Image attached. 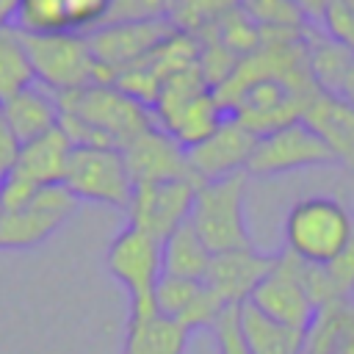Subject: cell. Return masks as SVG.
I'll list each match as a JSON object with an SVG mask.
<instances>
[{
  "instance_id": "f1b7e54d",
  "label": "cell",
  "mask_w": 354,
  "mask_h": 354,
  "mask_svg": "<svg viewBox=\"0 0 354 354\" xmlns=\"http://www.w3.org/2000/svg\"><path fill=\"white\" fill-rule=\"evenodd\" d=\"M290 3L296 6V11L304 17L307 25H321V17H324L329 0H290Z\"/></svg>"
},
{
  "instance_id": "4316f807",
  "label": "cell",
  "mask_w": 354,
  "mask_h": 354,
  "mask_svg": "<svg viewBox=\"0 0 354 354\" xmlns=\"http://www.w3.org/2000/svg\"><path fill=\"white\" fill-rule=\"evenodd\" d=\"M241 307V304H238ZM238 307H227L216 324H213V335H216V343H218V354H252L243 343V335H241V326H238Z\"/></svg>"
},
{
  "instance_id": "ffe728a7",
  "label": "cell",
  "mask_w": 354,
  "mask_h": 354,
  "mask_svg": "<svg viewBox=\"0 0 354 354\" xmlns=\"http://www.w3.org/2000/svg\"><path fill=\"white\" fill-rule=\"evenodd\" d=\"M191 332L158 313L147 318H127L122 354H183Z\"/></svg>"
},
{
  "instance_id": "4dcf8cb0",
  "label": "cell",
  "mask_w": 354,
  "mask_h": 354,
  "mask_svg": "<svg viewBox=\"0 0 354 354\" xmlns=\"http://www.w3.org/2000/svg\"><path fill=\"white\" fill-rule=\"evenodd\" d=\"M19 0H0V28L14 22V11H17Z\"/></svg>"
},
{
  "instance_id": "9a60e30c",
  "label": "cell",
  "mask_w": 354,
  "mask_h": 354,
  "mask_svg": "<svg viewBox=\"0 0 354 354\" xmlns=\"http://www.w3.org/2000/svg\"><path fill=\"white\" fill-rule=\"evenodd\" d=\"M155 310L158 315L185 326L188 332L213 329L216 318L227 310L205 282L180 279V277H160L155 290Z\"/></svg>"
},
{
  "instance_id": "d6986e66",
  "label": "cell",
  "mask_w": 354,
  "mask_h": 354,
  "mask_svg": "<svg viewBox=\"0 0 354 354\" xmlns=\"http://www.w3.org/2000/svg\"><path fill=\"white\" fill-rule=\"evenodd\" d=\"M304 285L313 296V301L321 307L351 301L354 299V238L351 243L326 266H307L301 263Z\"/></svg>"
},
{
  "instance_id": "9c48e42d",
  "label": "cell",
  "mask_w": 354,
  "mask_h": 354,
  "mask_svg": "<svg viewBox=\"0 0 354 354\" xmlns=\"http://www.w3.org/2000/svg\"><path fill=\"white\" fill-rule=\"evenodd\" d=\"M335 160L337 158L326 147V141L307 122L296 119L257 138L252 158L246 163V174L277 177V174H288L307 166H326Z\"/></svg>"
},
{
  "instance_id": "6da1fadb",
  "label": "cell",
  "mask_w": 354,
  "mask_h": 354,
  "mask_svg": "<svg viewBox=\"0 0 354 354\" xmlns=\"http://www.w3.org/2000/svg\"><path fill=\"white\" fill-rule=\"evenodd\" d=\"M61 105V130L72 147L124 149L141 133L155 127L152 108L113 83H91L80 91L55 94Z\"/></svg>"
},
{
  "instance_id": "7c38bea8",
  "label": "cell",
  "mask_w": 354,
  "mask_h": 354,
  "mask_svg": "<svg viewBox=\"0 0 354 354\" xmlns=\"http://www.w3.org/2000/svg\"><path fill=\"white\" fill-rule=\"evenodd\" d=\"M254 144H257V136L230 113L207 138L185 149L188 166L199 183L221 180V177L246 171Z\"/></svg>"
},
{
  "instance_id": "2e32d148",
  "label": "cell",
  "mask_w": 354,
  "mask_h": 354,
  "mask_svg": "<svg viewBox=\"0 0 354 354\" xmlns=\"http://www.w3.org/2000/svg\"><path fill=\"white\" fill-rule=\"evenodd\" d=\"M301 122L326 141L337 160H354V108L348 102L315 88L301 102Z\"/></svg>"
},
{
  "instance_id": "4fadbf2b",
  "label": "cell",
  "mask_w": 354,
  "mask_h": 354,
  "mask_svg": "<svg viewBox=\"0 0 354 354\" xmlns=\"http://www.w3.org/2000/svg\"><path fill=\"white\" fill-rule=\"evenodd\" d=\"M124 163L133 177V185L138 183H163V180H196L188 166V152L180 141H174L163 127H149L136 141H130L124 149ZM199 183V180H196Z\"/></svg>"
},
{
  "instance_id": "3957f363",
  "label": "cell",
  "mask_w": 354,
  "mask_h": 354,
  "mask_svg": "<svg viewBox=\"0 0 354 354\" xmlns=\"http://www.w3.org/2000/svg\"><path fill=\"white\" fill-rule=\"evenodd\" d=\"M354 238L351 213L332 196H307L288 210L285 252L307 266L332 263Z\"/></svg>"
},
{
  "instance_id": "ba28073f",
  "label": "cell",
  "mask_w": 354,
  "mask_h": 354,
  "mask_svg": "<svg viewBox=\"0 0 354 354\" xmlns=\"http://www.w3.org/2000/svg\"><path fill=\"white\" fill-rule=\"evenodd\" d=\"M80 207V199L64 185H44L39 188L22 207L3 210L0 216V249H33L44 243L53 232H58Z\"/></svg>"
},
{
  "instance_id": "83f0119b",
  "label": "cell",
  "mask_w": 354,
  "mask_h": 354,
  "mask_svg": "<svg viewBox=\"0 0 354 354\" xmlns=\"http://www.w3.org/2000/svg\"><path fill=\"white\" fill-rule=\"evenodd\" d=\"M19 152H22V141L8 127V122L0 116V180H6L14 171V166L19 160Z\"/></svg>"
},
{
  "instance_id": "484cf974",
  "label": "cell",
  "mask_w": 354,
  "mask_h": 354,
  "mask_svg": "<svg viewBox=\"0 0 354 354\" xmlns=\"http://www.w3.org/2000/svg\"><path fill=\"white\" fill-rule=\"evenodd\" d=\"M113 0H64L66 25L75 33H91L94 28L108 22Z\"/></svg>"
},
{
  "instance_id": "5b68a950",
  "label": "cell",
  "mask_w": 354,
  "mask_h": 354,
  "mask_svg": "<svg viewBox=\"0 0 354 354\" xmlns=\"http://www.w3.org/2000/svg\"><path fill=\"white\" fill-rule=\"evenodd\" d=\"M108 271L111 277L127 290L130 296V315L127 318H147L155 310V290L163 277L160 260V241L152 235L124 227L108 246Z\"/></svg>"
},
{
  "instance_id": "1f68e13d",
  "label": "cell",
  "mask_w": 354,
  "mask_h": 354,
  "mask_svg": "<svg viewBox=\"0 0 354 354\" xmlns=\"http://www.w3.org/2000/svg\"><path fill=\"white\" fill-rule=\"evenodd\" d=\"M0 216H3V207H0Z\"/></svg>"
},
{
  "instance_id": "603a6c76",
  "label": "cell",
  "mask_w": 354,
  "mask_h": 354,
  "mask_svg": "<svg viewBox=\"0 0 354 354\" xmlns=\"http://www.w3.org/2000/svg\"><path fill=\"white\" fill-rule=\"evenodd\" d=\"M36 83L25 36L17 25L0 28V105Z\"/></svg>"
},
{
  "instance_id": "8fae6325",
  "label": "cell",
  "mask_w": 354,
  "mask_h": 354,
  "mask_svg": "<svg viewBox=\"0 0 354 354\" xmlns=\"http://www.w3.org/2000/svg\"><path fill=\"white\" fill-rule=\"evenodd\" d=\"M196 185H199L196 180H163V183L133 185V196L127 205V224L163 243L177 227L188 221Z\"/></svg>"
},
{
  "instance_id": "7a4b0ae2",
  "label": "cell",
  "mask_w": 354,
  "mask_h": 354,
  "mask_svg": "<svg viewBox=\"0 0 354 354\" xmlns=\"http://www.w3.org/2000/svg\"><path fill=\"white\" fill-rule=\"evenodd\" d=\"M246 171L199 183L188 224L196 230L210 254L254 249L249 227H246Z\"/></svg>"
},
{
  "instance_id": "cb8c5ba5",
  "label": "cell",
  "mask_w": 354,
  "mask_h": 354,
  "mask_svg": "<svg viewBox=\"0 0 354 354\" xmlns=\"http://www.w3.org/2000/svg\"><path fill=\"white\" fill-rule=\"evenodd\" d=\"M22 33H58L69 30L64 0H19L14 22Z\"/></svg>"
},
{
  "instance_id": "30bf717a",
  "label": "cell",
  "mask_w": 354,
  "mask_h": 354,
  "mask_svg": "<svg viewBox=\"0 0 354 354\" xmlns=\"http://www.w3.org/2000/svg\"><path fill=\"white\" fill-rule=\"evenodd\" d=\"M249 304L257 307L263 315L307 335L318 318V304L313 301L301 277V260H296L288 252L277 254L274 268L252 290Z\"/></svg>"
},
{
  "instance_id": "7402d4cb",
  "label": "cell",
  "mask_w": 354,
  "mask_h": 354,
  "mask_svg": "<svg viewBox=\"0 0 354 354\" xmlns=\"http://www.w3.org/2000/svg\"><path fill=\"white\" fill-rule=\"evenodd\" d=\"M304 44H307V64H310V75H313L315 86L321 91L337 97L343 77L354 61V53L346 50L343 44H337L335 39H329L326 33L307 30V25H304Z\"/></svg>"
},
{
  "instance_id": "44dd1931",
  "label": "cell",
  "mask_w": 354,
  "mask_h": 354,
  "mask_svg": "<svg viewBox=\"0 0 354 354\" xmlns=\"http://www.w3.org/2000/svg\"><path fill=\"white\" fill-rule=\"evenodd\" d=\"M210 252L196 235V230L185 221L177 227L163 243H160V260H163V277H180V279H196L202 282L210 266Z\"/></svg>"
},
{
  "instance_id": "ac0fdd59",
  "label": "cell",
  "mask_w": 354,
  "mask_h": 354,
  "mask_svg": "<svg viewBox=\"0 0 354 354\" xmlns=\"http://www.w3.org/2000/svg\"><path fill=\"white\" fill-rule=\"evenodd\" d=\"M238 326L252 354H304L307 351V332L290 329L263 315L249 301L238 307Z\"/></svg>"
},
{
  "instance_id": "277c9868",
  "label": "cell",
  "mask_w": 354,
  "mask_h": 354,
  "mask_svg": "<svg viewBox=\"0 0 354 354\" xmlns=\"http://www.w3.org/2000/svg\"><path fill=\"white\" fill-rule=\"evenodd\" d=\"M36 83L53 94L80 91L91 83H108L83 33H22Z\"/></svg>"
},
{
  "instance_id": "f546056e",
  "label": "cell",
  "mask_w": 354,
  "mask_h": 354,
  "mask_svg": "<svg viewBox=\"0 0 354 354\" xmlns=\"http://www.w3.org/2000/svg\"><path fill=\"white\" fill-rule=\"evenodd\" d=\"M337 97L354 108V61H351V66H348V72L343 77V86H340V94Z\"/></svg>"
},
{
  "instance_id": "e0dca14e",
  "label": "cell",
  "mask_w": 354,
  "mask_h": 354,
  "mask_svg": "<svg viewBox=\"0 0 354 354\" xmlns=\"http://www.w3.org/2000/svg\"><path fill=\"white\" fill-rule=\"evenodd\" d=\"M0 116L8 122V127L17 133V138L22 144H28V141L47 136L50 130H58L61 105H58V97L53 91L33 83L25 91H19L17 97L6 100L0 105Z\"/></svg>"
},
{
  "instance_id": "8992f818",
  "label": "cell",
  "mask_w": 354,
  "mask_h": 354,
  "mask_svg": "<svg viewBox=\"0 0 354 354\" xmlns=\"http://www.w3.org/2000/svg\"><path fill=\"white\" fill-rule=\"evenodd\" d=\"M80 202L111 205L127 210L133 196V177L122 149L113 147H72L61 180Z\"/></svg>"
},
{
  "instance_id": "d6a6232c",
  "label": "cell",
  "mask_w": 354,
  "mask_h": 354,
  "mask_svg": "<svg viewBox=\"0 0 354 354\" xmlns=\"http://www.w3.org/2000/svg\"><path fill=\"white\" fill-rule=\"evenodd\" d=\"M169 3H174V0H169Z\"/></svg>"
},
{
  "instance_id": "d4e9b609",
  "label": "cell",
  "mask_w": 354,
  "mask_h": 354,
  "mask_svg": "<svg viewBox=\"0 0 354 354\" xmlns=\"http://www.w3.org/2000/svg\"><path fill=\"white\" fill-rule=\"evenodd\" d=\"M238 6L260 25V28H290L301 30L307 22L296 11L290 0H238Z\"/></svg>"
},
{
  "instance_id": "52a82bcc",
  "label": "cell",
  "mask_w": 354,
  "mask_h": 354,
  "mask_svg": "<svg viewBox=\"0 0 354 354\" xmlns=\"http://www.w3.org/2000/svg\"><path fill=\"white\" fill-rule=\"evenodd\" d=\"M180 28L171 22V17L160 19H130V22H105L94 28L91 33H83L94 61L100 64L108 83H113L116 75L147 58L152 50H158L166 39H171Z\"/></svg>"
},
{
  "instance_id": "5bb4252c",
  "label": "cell",
  "mask_w": 354,
  "mask_h": 354,
  "mask_svg": "<svg viewBox=\"0 0 354 354\" xmlns=\"http://www.w3.org/2000/svg\"><path fill=\"white\" fill-rule=\"evenodd\" d=\"M274 263H277V254H263L257 249L213 254L202 282L224 307H238L249 301L252 290L274 268Z\"/></svg>"
}]
</instances>
